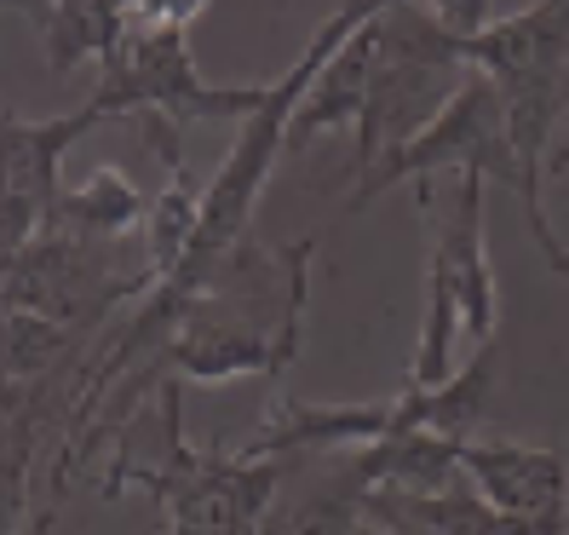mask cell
<instances>
[{"label":"cell","mask_w":569,"mask_h":535,"mask_svg":"<svg viewBox=\"0 0 569 535\" xmlns=\"http://www.w3.org/2000/svg\"><path fill=\"white\" fill-rule=\"evenodd\" d=\"M311 254H317L311 237H299L288 248H259L248 237L230 248L184 299V311L173 334H167V346L156 351V363L139 380H127L104 404V415L92 420L87 444H81V466L92 449H104L127 426V415L156 392L161 375L202 380V386L242 380V375H282L299 357V334H306Z\"/></svg>","instance_id":"cell-1"},{"label":"cell","mask_w":569,"mask_h":535,"mask_svg":"<svg viewBox=\"0 0 569 535\" xmlns=\"http://www.w3.org/2000/svg\"><path fill=\"white\" fill-rule=\"evenodd\" d=\"M116 438L121 444L104 473V495H121L132 484L150 489L167 507V535H259L288 473V460L190 444L179 375H161Z\"/></svg>","instance_id":"cell-2"},{"label":"cell","mask_w":569,"mask_h":535,"mask_svg":"<svg viewBox=\"0 0 569 535\" xmlns=\"http://www.w3.org/2000/svg\"><path fill=\"white\" fill-rule=\"evenodd\" d=\"M483 174H455V190L438 196V185L420 179V214L431 225L426 248V323L409 363V392H431L455 375L460 346L489 351L495 346V271L483 248Z\"/></svg>","instance_id":"cell-3"},{"label":"cell","mask_w":569,"mask_h":535,"mask_svg":"<svg viewBox=\"0 0 569 535\" xmlns=\"http://www.w3.org/2000/svg\"><path fill=\"white\" fill-rule=\"evenodd\" d=\"M368 36H375V52H368V92L357 116V156H351L357 179H368L391 156H403L443 116L460 81L472 76L466 36H449L420 0L386 7L368 23Z\"/></svg>","instance_id":"cell-4"},{"label":"cell","mask_w":569,"mask_h":535,"mask_svg":"<svg viewBox=\"0 0 569 535\" xmlns=\"http://www.w3.org/2000/svg\"><path fill=\"white\" fill-rule=\"evenodd\" d=\"M156 265L144 254V237L104 242V237H81L63 225H41L7 265H0V299L36 311L70 334L104 328L116 306H132L156 288Z\"/></svg>","instance_id":"cell-5"},{"label":"cell","mask_w":569,"mask_h":535,"mask_svg":"<svg viewBox=\"0 0 569 535\" xmlns=\"http://www.w3.org/2000/svg\"><path fill=\"white\" fill-rule=\"evenodd\" d=\"M98 110L110 121H248L264 87H213L190 58V29H127L98 63Z\"/></svg>","instance_id":"cell-6"},{"label":"cell","mask_w":569,"mask_h":535,"mask_svg":"<svg viewBox=\"0 0 569 535\" xmlns=\"http://www.w3.org/2000/svg\"><path fill=\"white\" fill-rule=\"evenodd\" d=\"M443 167H455V174H483L489 185H507L523 202V167H518V150H512L507 105H500V92H495V81L483 70H472L460 81V92L443 105V116L431 121L403 156H391L368 179H357L351 208H368L375 196H386L391 185H403V179L409 185L438 179Z\"/></svg>","instance_id":"cell-7"},{"label":"cell","mask_w":569,"mask_h":535,"mask_svg":"<svg viewBox=\"0 0 569 535\" xmlns=\"http://www.w3.org/2000/svg\"><path fill=\"white\" fill-rule=\"evenodd\" d=\"M98 121H110L98 110V98H87L76 116H52V121H29L18 110H0V265L52 219L58 161L70 156Z\"/></svg>","instance_id":"cell-8"},{"label":"cell","mask_w":569,"mask_h":535,"mask_svg":"<svg viewBox=\"0 0 569 535\" xmlns=\"http://www.w3.org/2000/svg\"><path fill=\"white\" fill-rule=\"evenodd\" d=\"M380 438H397V397H368V404H306V397H282L264 426L242 444V455L264 460H311V455H340L368 449Z\"/></svg>","instance_id":"cell-9"},{"label":"cell","mask_w":569,"mask_h":535,"mask_svg":"<svg viewBox=\"0 0 569 535\" xmlns=\"http://www.w3.org/2000/svg\"><path fill=\"white\" fill-rule=\"evenodd\" d=\"M460 478L483 501L518 518H563L569 513V460L552 444H507V438H466Z\"/></svg>","instance_id":"cell-10"},{"label":"cell","mask_w":569,"mask_h":535,"mask_svg":"<svg viewBox=\"0 0 569 535\" xmlns=\"http://www.w3.org/2000/svg\"><path fill=\"white\" fill-rule=\"evenodd\" d=\"M386 495L397 501V513H403L420 535H558V529H569V513L563 518L500 513L495 501H483L466 478L438 489V495H397V489H386Z\"/></svg>","instance_id":"cell-11"},{"label":"cell","mask_w":569,"mask_h":535,"mask_svg":"<svg viewBox=\"0 0 569 535\" xmlns=\"http://www.w3.org/2000/svg\"><path fill=\"white\" fill-rule=\"evenodd\" d=\"M368 52H375V36H368V23H362L357 36L311 76L306 98H299V110H293L288 150H306L317 132H328V127H357L362 92H368Z\"/></svg>","instance_id":"cell-12"},{"label":"cell","mask_w":569,"mask_h":535,"mask_svg":"<svg viewBox=\"0 0 569 535\" xmlns=\"http://www.w3.org/2000/svg\"><path fill=\"white\" fill-rule=\"evenodd\" d=\"M460 444L466 438H443V432H403V438H380V444L357 449V466L375 489L438 495L460 484Z\"/></svg>","instance_id":"cell-13"},{"label":"cell","mask_w":569,"mask_h":535,"mask_svg":"<svg viewBox=\"0 0 569 535\" xmlns=\"http://www.w3.org/2000/svg\"><path fill=\"white\" fill-rule=\"evenodd\" d=\"M144 214H150V196L132 185L121 167H98L87 185L58 190L47 225L81 230V237H104V242H127L144 230Z\"/></svg>","instance_id":"cell-14"},{"label":"cell","mask_w":569,"mask_h":535,"mask_svg":"<svg viewBox=\"0 0 569 535\" xmlns=\"http://www.w3.org/2000/svg\"><path fill=\"white\" fill-rule=\"evenodd\" d=\"M208 0H127V29H190Z\"/></svg>","instance_id":"cell-15"},{"label":"cell","mask_w":569,"mask_h":535,"mask_svg":"<svg viewBox=\"0 0 569 535\" xmlns=\"http://www.w3.org/2000/svg\"><path fill=\"white\" fill-rule=\"evenodd\" d=\"M558 105H563V116H558V145H552L547 174H552V167H569V58H563V87H558Z\"/></svg>","instance_id":"cell-16"}]
</instances>
